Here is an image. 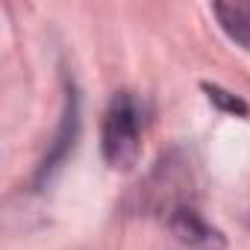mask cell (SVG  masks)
Returning <instances> with one entry per match:
<instances>
[{"label": "cell", "mask_w": 250, "mask_h": 250, "mask_svg": "<svg viewBox=\"0 0 250 250\" xmlns=\"http://www.w3.org/2000/svg\"><path fill=\"white\" fill-rule=\"evenodd\" d=\"M142 136H145V103L133 91H118L103 115L100 147L109 168L127 171L142 156Z\"/></svg>", "instance_id": "obj_1"}, {"label": "cell", "mask_w": 250, "mask_h": 250, "mask_svg": "<svg viewBox=\"0 0 250 250\" xmlns=\"http://www.w3.org/2000/svg\"><path fill=\"white\" fill-rule=\"evenodd\" d=\"M171 221V229L180 235V241L191 244V247H200V250H221L224 247V238L215 227H209L191 206H180L168 215Z\"/></svg>", "instance_id": "obj_2"}, {"label": "cell", "mask_w": 250, "mask_h": 250, "mask_svg": "<svg viewBox=\"0 0 250 250\" xmlns=\"http://www.w3.org/2000/svg\"><path fill=\"white\" fill-rule=\"evenodd\" d=\"M77 130H80V106H77V94L71 91L68 109H65V118H62V127H59V133H56V145H53L50 156H47V159L42 162V168H39V183H44V180L59 168V162L68 156V150L74 147Z\"/></svg>", "instance_id": "obj_3"}, {"label": "cell", "mask_w": 250, "mask_h": 250, "mask_svg": "<svg viewBox=\"0 0 250 250\" xmlns=\"http://www.w3.org/2000/svg\"><path fill=\"white\" fill-rule=\"evenodd\" d=\"M221 30L250 53V3H215L212 6Z\"/></svg>", "instance_id": "obj_4"}, {"label": "cell", "mask_w": 250, "mask_h": 250, "mask_svg": "<svg viewBox=\"0 0 250 250\" xmlns=\"http://www.w3.org/2000/svg\"><path fill=\"white\" fill-rule=\"evenodd\" d=\"M203 88H206L209 100H212L218 109H224V112H232V115H247V103H244L238 94H232V91H224V88H218V85H203Z\"/></svg>", "instance_id": "obj_5"}]
</instances>
